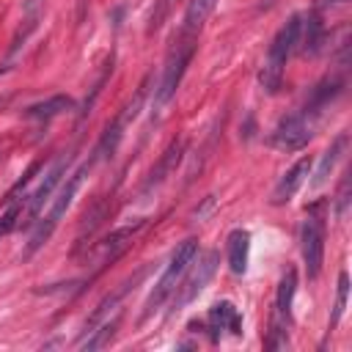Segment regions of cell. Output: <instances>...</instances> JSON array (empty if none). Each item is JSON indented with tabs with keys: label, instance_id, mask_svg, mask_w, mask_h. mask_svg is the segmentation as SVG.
<instances>
[{
	"label": "cell",
	"instance_id": "6da1fadb",
	"mask_svg": "<svg viewBox=\"0 0 352 352\" xmlns=\"http://www.w3.org/2000/svg\"><path fill=\"white\" fill-rule=\"evenodd\" d=\"M300 33H302V19L300 16H292L272 38L270 50H267V58H264V66L258 72V85L267 91V94H275L283 82V72H286V60L294 50V44L300 41Z\"/></svg>",
	"mask_w": 352,
	"mask_h": 352
},
{
	"label": "cell",
	"instance_id": "7a4b0ae2",
	"mask_svg": "<svg viewBox=\"0 0 352 352\" xmlns=\"http://www.w3.org/2000/svg\"><path fill=\"white\" fill-rule=\"evenodd\" d=\"M88 168H91V162L88 165H82L80 170H74L69 179H66V184H63V190L58 192V198L52 201V206H50V212L44 214V220L33 228V234H30V242H28V248H25V258H30L36 250H41L44 245H47V239L55 234V228H58V223L63 220V214H66V209L72 206V201H74V195H77V190H80V184H82V179H85V173H88Z\"/></svg>",
	"mask_w": 352,
	"mask_h": 352
},
{
	"label": "cell",
	"instance_id": "3957f363",
	"mask_svg": "<svg viewBox=\"0 0 352 352\" xmlns=\"http://www.w3.org/2000/svg\"><path fill=\"white\" fill-rule=\"evenodd\" d=\"M198 256V239H184L176 245V250L170 253V261L165 267V272L160 275V280L154 283V292L148 294L146 305H143V319H148L176 289V283L182 280V275L187 272V267L192 264V258Z\"/></svg>",
	"mask_w": 352,
	"mask_h": 352
},
{
	"label": "cell",
	"instance_id": "277c9868",
	"mask_svg": "<svg viewBox=\"0 0 352 352\" xmlns=\"http://www.w3.org/2000/svg\"><path fill=\"white\" fill-rule=\"evenodd\" d=\"M195 41H198V36L179 33L176 44L168 50V58H165V66H162V77H160V85H157V94H154L157 107H162V104H168L173 99V94H176V88H179V82H182V77L187 72V63H190V58L195 52Z\"/></svg>",
	"mask_w": 352,
	"mask_h": 352
},
{
	"label": "cell",
	"instance_id": "5b68a950",
	"mask_svg": "<svg viewBox=\"0 0 352 352\" xmlns=\"http://www.w3.org/2000/svg\"><path fill=\"white\" fill-rule=\"evenodd\" d=\"M148 82H151V74L143 77V82L138 85L135 96L121 107V113L113 118V124H107V129H104V135H102V140H99V146H96V160H107V157L116 154V148H118V143H121L126 126L138 118V113H140V107H143V99H146V94H148Z\"/></svg>",
	"mask_w": 352,
	"mask_h": 352
},
{
	"label": "cell",
	"instance_id": "8992f818",
	"mask_svg": "<svg viewBox=\"0 0 352 352\" xmlns=\"http://www.w3.org/2000/svg\"><path fill=\"white\" fill-rule=\"evenodd\" d=\"M217 261H220V253H217V250H206L204 256H195V258H192V264L187 267V278L182 280L179 294H176V300H173V308H176V311L184 308L187 302H192V300L204 292V286L209 283V278H212L214 270H217Z\"/></svg>",
	"mask_w": 352,
	"mask_h": 352
},
{
	"label": "cell",
	"instance_id": "52a82bcc",
	"mask_svg": "<svg viewBox=\"0 0 352 352\" xmlns=\"http://www.w3.org/2000/svg\"><path fill=\"white\" fill-rule=\"evenodd\" d=\"M314 129V121H311V113H292L286 118H280V124L275 126L272 132V146L280 148V151H297L302 148L308 140H311V132Z\"/></svg>",
	"mask_w": 352,
	"mask_h": 352
},
{
	"label": "cell",
	"instance_id": "ba28073f",
	"mask_svg": "<svg viewBox=\"0 0 352 352\" xmlns=\"http://www.w3.org/2000/svg\"><path fill=\"white\" fill-rule=\"evenodd\" d=\"M300 248H302V261H305V272L308 278H319L322 272V258H324V223L322 217L311 214L302 223V234H300Z\"/></svg>",
	"mask_w": 352,
	"mask_h": 352
},
{
	"label": "cell",
	"instance_id": "9c48e42d",
	"mask_svg": "<svg viewBox=\"0 0 352 352\" xmlns=\"http://www.w3.org/2000/svg\"><path fill=\"white\" fill-rule=\"evenodd\" d=\"M143 228V223H135V226H124V228H116V231H110L107 236H102L99 242H96V248H94V258H96V267H104V264H110L113 258H118L126 248H129V242L135 239V234Z\"/></svg>",
	"mask_w": 352,
	"mask_h": 352
},
{
	"label": "cell",
	"instance_id": "30bf717a",
	"mask_svg": "<svg viewBox=\"0 0 352 352\" xmlns=\"http://www.w3.org/2000/svg\"><path fill=\"white\" fill-rule=\"evenodd\" d=\"M308 173H311V157H300V160L278 179V184H275V190H272V195H270V204H272V206L289 204V201L294 198V192L305 184Z\"/></svg>",
	"mask_w": 352,
	"mask_h": 352
},
{
	"label": "cell",
	"instance_id": "8fae6325",
	"mask_svg": "<svg viewBox=\"0 0 352 352\" xmlns=\"http://www.w3.org/2000/svg\"><path fill=\"white\" fill-rule=\"evenodd\" d=\"M182 154H184V140H173L165 151H162V157L157 160V165L151 168V173H148V179H146V184H143V192H148V190H154V187H160L173 170H176V165H179V160H182Z\"/></svg>",
	"mask_w": 352,
	"mask_h": 352
},
{
	"label": "cell",
	"instance_id": "7c38bea8",
	"mask_svg": "<svg viewBox=\"0 0 352 352\" xmlns=\"http://www.w3.org/2000/svg\"><path fill=\"white\" fill-rule=\"evenodd\" d=\"M66 165H69V157H60L50 170H47V179L38 184V190L30 195V220H36L38 214H41V209H44V204L50 201V195H52V190L60 184V179H63V173H66Z\"/></svg>",
	"mask_w": 352,
	"mask_h": 352
},
{
	"label": "cell",
	"instance_id": "4fadbf2b",
	"mask_svg": "<svg viewBox=\"0 0 352 352\" xmlns=\"http://www.w3.org/2000/svg\"><path fill=\"white\" fill-rule=\"evenodd\" d=\"M69 110H74V99L66 96V94H55V96H50V99H44V102L30 104V107L25 110V116L33 118V121H50V118H55V116H60V113H69Z\"/></svg>",
	"mask_w": 352,
	"mask_h": 352
},
{
	"label": "cell",
	"instance_id": "5bb4252c",
	"mask_svg": "<svg viewBox=\"0 0 352 352\" xmlns=\"http://www.w3.org/2000/svg\"><path fill=\"white\" fill-rule=\"evenodd\" d=\"M248 248H250V234L245 228L231 231L228 236V267L234 275H242L248 270Z\"/></svg>",
	"mask_w": 352,
	"mask_h": 352
},
{
	"label": "cell",
	"instance_id": "9a60e30c",
	"mask_svg": "<svg viewBox=\"0 0 352 352\" xmlns=\"http://www.w3.org/2000/svg\"><path fill=\"white\" fill-rule=\"evenodd\" d=\"M209 322H212V338H217V330H231L234 336L242 333V322H239V314L231 302H214L212 311H209Z\"/></svg>",
	"mask_w": 352,
	"mask_h": 352
},
{
	"label": "cell",
	"instance_id": "2e32d148",
	"mask_svg": "<svg viewBox=\"0 0 352 352\" xmlns=\"http://www.w3.org/2000/svg\"><path fill=\"white\" fill-rule=\"evenodd\" d=\"M214 3H217V0H190V3H187V11H184L182 33L198 36L201 28H204V22H206V16H209L212 8H214Z\"/></svg>",
	"mask_w": 352,
	"mask_h": 352
},
{
	"label": "cell",
	"instance_id": "e0dca14e",
	"mask_svg": "<svg viewBox=\"0 0 352 352\" xmlns=\"http://www.w3.org/2000/svg\"><path fill=\"white\" fill-rule=\"evenodd\" d=\"M294 292H297V272L294 270H286V275L278 283V294H275V319H283V322L289 319Z\"/></svg>",
	"mask_w": 352,
	"mask_h": 352
},
{
	"label": "cell",
	"instance_id": "ac0fdd59",
	"mask_svg": "<svg viewBox=\"0 0 352 352\" xmlns=\"http://www.w3.org/2000/svg\"><path fill=\"white\" fill-rule=\"evenodd\" d=\"M116 327H118V316H113V319H104V322H99V327H94V330H88L80 341H77V349H85V352H94V349H102L110 338H113V333H116Z\"/></svg>",
	"mask_w": 352,
	"mask_h": 352
},
{
	"label": "cell",
	"instance_id": "d6986e66",
	"mask_svg": "<svg viewBox=\"0 0 352 352\" xmlns=\"http://www.w3.org/2000/svg\"><path fill=\"white\" fill-rule=\"evenodd\" d=\"M346 143H349V138H346V135H338V138L333 140V146H330V148L322 154V160H319V168H316V176H314V187H322V184L327 182V176H330L333 165L338 162L341 151L346 148Z\"/></svg>",
	"mask_w": 352,
	"mask_h": 352
},
{
	"label": "cell",
	"instance_id": "ffe728a7",
	"mask_svg": "<svg viewBox=\"0 0 352 352\" xmlns=\"http://www.w3.org/2000/svg\"><path fill=\"white\" fill-rule=\"evenodd\" d=\"M322 38H324V28L316 16H308V25H305V38H302V52L305 55H316L322 50Z\"/></svg>",
	"mask_w": 352,
	"mask_h": 352
},
{
	"label": "cell",
	"instance_id": "44dd1931",
	"mask_svg": "<svg viewBox=\"0 0 352 352\" xmlns=\"http://www.w3.org/2000/svg\"><path fill=\"white\" fill-rule=\"evenodd\" d=\"M346 297H349V275L341 272L338 275V294H336V308H333V316H330V327H336L346 311Z\"/></svg>",
	"mask_w": 352,
	"mask_h": 352
},
{
	"label": "cell",
	"instance_id": "7402d4cb",
	"mask_svg": "<svg viewBox=\"0 0 352 352\" xmlns=\"http://www.w3.org/2000/svg\"><path fill=\"white\" fill-rule=\"evenodd\" d=\"M173 3H176V0H157V3H154L151 16H148V25H146V33H148V36L162 28V22H165V19L170 16V11H173Z\"/></svg>",
	"mask_w": 352,
	"mask_h": 352
},
{
	"label": "cell",
	"instance_id": "603a6c76",
	"mask_svg": "<svg viewBox=\"0 0 352 352\" xmlns=\"http://www.w3.org/2000/svg\"><path fill=\"white\" fill-rule=\"evenodd\" d=\"M38 170H41V162H30V168L22 173V179H19V182H16V184H14V187L6 192V201H8V204H11V201H16V195H19V192H22V190L30 184V179H33Z\"/></svg>",
	"mask_w": 352,
	"mask_h": 352
},
{
	"label": "cell",
	"instance_id": "cb8c5ba5",
	"mask_svg": "<svg viewBox=\"0 0 352 352\" xmlns=\"http://www.w3.org/2000/svg\"><path fill=\"white\" fill-rule=\"evenodd\" d=\"M19 214H22V206L11 201V206H8V209L0 214V236L16 228V223H19Z\"/></svg>",
	"mask_w": 352,
	"mask_h": 352
},
{
	"label": "cell",
	"instance_id": "d4e9b609",
	"mask_svg": "<svg viewBox=\"0 0 352 352\" xmlns=\"http://www.w3.org/2000/svg\"><path fill=\"white\" fill-rule=\"evenodd\" d=\"M346 209H349V173L344 176V182H341V190H338V206H336V214L338 217H344L346 214Z\"/></svg>",
	"mask_w": 352,
	"mask_h": 352
}]
</instances>
